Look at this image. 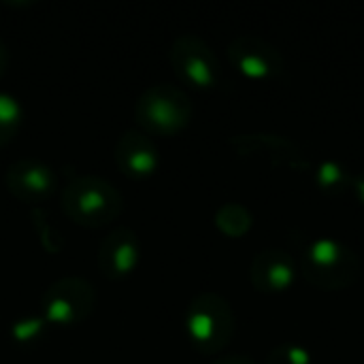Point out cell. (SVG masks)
<instances>
[{"label":"cell","mask_w":364,"mask_h":364,"mask_svg":"<svg viewBox=\"0 0 364 364\" xmlns=\"http://www.w3.org/2000/svg\"><path fill=\"white\" fill-rule=\"evenodd\" d=\"M60 205L73 224L102 228L122 213L124 198L111 181L96 175H77L64 186Z\"/></svg>","instance_id":"cell-1"},{"label":"cell","mask_w":364,"mask_h":364,"mask_svg":"<svg viewBox=\"0 0 364 364\" xmlns=\"http://www.w3.org/2000/svg\"><path fill=\"white\" fill-rule=\"evenodd\" d=\"M237 320L232 305L218 292L196 294L186 309V333L196 352L220 354L235 337Z\"/></svg>","instance_id":"cell-2"},{"label":"cell","mask_w":364,"mask_h":364,"mask_svg":"<svg viewBox=\"0 0 364 364\" xmlns=\"http://www.w3.org/2000/svg\"><path fill=\"white\" fill-rule=\"evenodd\" d=\"M299 269L309 286L324 292L348 290L360 277V260L356 252L335 239L314 241L303 252Z\"/></svg>","instance_id":"cell-3"},{"label":"cell","mask_w":364,"mask_h":364,"mask_svg":"<svg viewBox=\"0 0 364 364\" xmlns=\"http://www.w3.org/2000/svg\"><path fill=\"white\" fill-rule=\"evenodd\" d=\"M192 113L190 96L171 83L149 85L134 105L136 124L149 136L179 134L192 122Z\"/></svg>","instance_id":"cell-4"},{"label":"cell","mask_w":364,"mask_h":364,"mask_svg":"<svg viewBox=\"0 0 364 364\" xmlns=\"http://www.w3.org/2000/svg\"><path fill=\"white\" fill-rule=\"evenodd\" d=\"M96 305L94 286L77 275L53 282L41 296V311L47 324L53 326H77L83 324Z\"/></svg>","instance_id":"cell-5"},{"label":"cell","mask_w":364,"mask_h":364,"mask_svg":"<svg viewBox=\"0 0 364 364\" xmlns=\"http://www.w3.org/2000/svg\"><path fill=\"white\" fill-rule=\"evenodd\" d=\"M175 75L198 90H211L220 81V62L213 49L196 34H181L173 41L168 51Z\"/></svg>","instance_id":"cell-6"},{"label":"cell","mask_w":364,"mask_h":364,"mask_svg":"<svg viewBox=\"0 0 364 364\" xmlns=\"http://www.w3.org/2000/svg\"><path fill=\"white\" fill-rule=\"evenodd\" d=\"M230 147L241 158H258L277 168L307 171L311 166L307 154L299 143L279 134H237L230 141Z\"/></svg>","instance_id":"cell-7"},{"label":"cell","mask_w":364,"mask_h":364,"mask_svg":"<svg viewBox=\"0 0 364 364\" xmlns=\"http://www.w3.org/2000/svg\"><path fill=\"white\" fill-rule=\"evenodd\" d=\"M228 58L235 68L250 79H269L284 73L282 51L269 41L254 34H243L230 41Z\"/></svg>","instance_id":"cell-8"},{"label":"cell","mask_w":364,"mask_h":364,"mask_svg":"<svg viewBox=\"0 0 364 364\" xmlns=\"http://www.w3.org/2000/svg\"><path fill=\"white\" fill-rule=\"evenodd\" d=\"M4 183H6V190L17 200L26 205H41L55 192L58 177L53 168L47 166L45 162L23 158V160L9 164L4 173Z\"/></svg>","instance_id":"cell-9"},{"label":"cell","mask_w":364,"mask_h":364,"mask_svg":"<svg viewBox=\"0 0 364 364\" xmlns=\"http://www.w3.org/2000/svg\"><path fill=\"white\" fill-rule=\"evenodd\" d=\"M141 262V241L139 235L126 226L111 230L98 247V271L102 277L117 282L136 271Z\"/></svg>","instance_id":"cell-10"},{"label":"cell","mask_w":364,"mask_h":364,"mask_svg":"<svg viewBox=\"0 0 364 364\" xmlns=\"http://www.w3.org/2000/svg\"><path fill=\"white\" fill-rule=\"evenodd\" d=\"M115 162L130 179H145L158 168V147L149 134L130 128L115 143Z\"/></svg>","instance_id":"cell-11"},{"label":"cell","mask_w":364,"mask_h":364,"mask_svg":"<svg viewBox=\"0 0 364 364\" xmlns=\"http://www.w3.org/2000/svg\"><path fill=\"white\" fill-rule=\"evenodd\" d=\"M296 277V260L282 250H264L250 264V284L258 292L277 294L288 290Z\"/></svg>","instance_id":"cell-12"},{"label":"cell","mask_w":364,"mask_h":364,"mask_svg":"<svg viewBox=\"0 0 364 364\" xmlns=\"http://www.w3.org/2000/svg\"><path fill=\"white\" fill-rule=\"evenodd\" d=\"M213 222H215V228L222 235L230 237V239L245 237L252 230V226H254V218H252L250 209L243 207V205H239V203H226V205H222L215 211Z\"/></svg>","instance_id":"cell-13"},{"label":"cell","mask_w":364,"mask_h":364,"mask_svg":"<svg viewBox=\"0 0 364 364\" xmlns=\"http://www.w3.org/2000/svg\"><path fill=\"white\" fill-rule=\"evenodd\" d=\"M21 117L23 111L19 100L9 92H0V149L6 147L17 136Z\"/></svg>","instance_id":"cell-14"},{"label":"cell","mask_w":364,"mask_h":364,"mask_svg":"<svg viewBox=\"0 0 364 364\" xmlns=\"http://www.w3.org/2000/svg\"><path fill=\"white\" fill-rule=\"evenodd\" d=\"M316 181H318L320 190L331 196H339V194L348 192V188L354 186V179L350 177V173L337 162H322L318 166Z\"/></svg>","instance_id":"cell-15"},{"label":"cell","mask_w":364,"mask_h":364,"mask_svg":"<svg viewBox=\"0 0 364 364\" xmlns=\"http://www.w3.org/2000/svg\"><path fill=\"white\" fill-rule=\"evenodd\" d=\"M30 220H32V228L36 232V239L41 243V247L47 252V254H60L64 250V237L62 232L47 220L45 211L34 207L30 211Z\"/></svg>","instance_id":"cell-16"},{"label":"cell","mask_w":364,"mask_h":364,"mask_svg":"<svg viewBox=\"0 0 364 364\" xmlns=\"http://www.w3.org/2000/svg\"><path fill=\"white\" fill-rule=\"evenodd\" d=\"M45 331H47V320L43 316L41 318H23V320L13 322L11 339L17 346H36L45 337Z\"/></svg>","instance_id":"cell-17"},{"label":"cell","mask_w":364,"mask_h":364,"mask_svg":"<svg viewBox=\"0 0 364 364\" xmlns=\"http://www.w3.org/2000/svg\"><path fill=\"white\" fill-rule=\"evenodd\" d=\"M264 364H311V356L305 348L284 343L271 350Z\"/></svg>","instance_id":"cell-18"},{"label":"cell","mask_w":364,"mask_h":364,"mask_svg":"<svg viewBox=\"0 0 364 364\" xmlns=\"http://www.w3.org/2000/svg\"><path fill=\"white\" fill-rule=\"evenodd\" d=\"M211 364H256L250 356H222L215 358Z\"/></svg>","instance_id":"cell-19"},{"label":"cell","mask_w":364,"mask_h":364,"mask_svg":"<svg viewBox=\"0 0 364 364\" xmlns=\"http://www.w3.org/2000/svg\"><path fill=\"white\" fill-rule=\"evenodd\" d=\"M6 68H9V49H6L4 41L0 38V79L4 77Z\"/></svg>","instance_id":"cell-20"},{"label":"cell","mask_w":364,"mask_h":364,"mask_svg":"<svg viewBox=\"0 0 364 364\" xmlns=\"http://www.w3.org/2000/svg\"><path fill=\"white\" fill-rule=\"evenodd\" d=\"M354 190H356V194H358V198L364 203V171L354 179Z\"/></svg>","instance_id":"cell-21"}]
</instances>
